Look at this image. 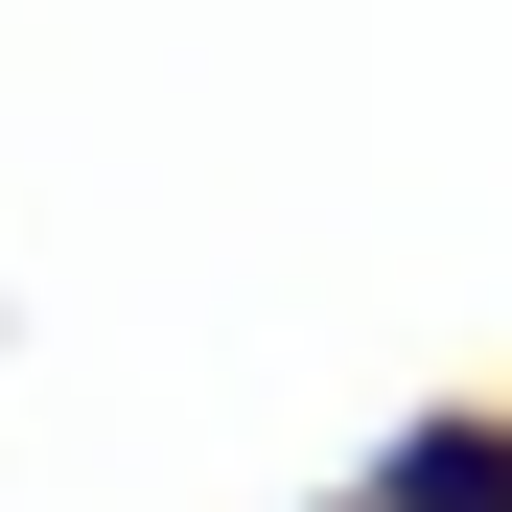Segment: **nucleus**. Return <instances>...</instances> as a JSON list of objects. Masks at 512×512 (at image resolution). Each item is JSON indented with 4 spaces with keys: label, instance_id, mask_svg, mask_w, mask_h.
<instances>
[{
    "label": "nucleus",
    "instance_id": "nucleus-2",
    "mask_svg": "<svg viewBox=\"0 0 512 512\" xmlns=\"http://www.w3.org/2000/svg\"><path fill=\"white\" fill-rule=\"evenodd\" d=\"M326 512H373V466H350V489H326Z\"/></svg>",
    "mask_w": 512,
    "mask_h": 512
},
{
    "label": "nucleus",
    "instance_id": "nucleus-1",
    "mask_svg": "<svg viewBox=\"0 0 512 512\" xmlns=\"http://www.w3.org/2000/svg\"><path fill=\"white\" fill-rule=\"evenodd\" d=\"M373 512H512V396H419L373 443Z\"/></svg>",
    "mask_w": 512,
    "mask_h": 512
}]
</instances>
